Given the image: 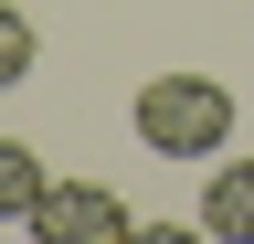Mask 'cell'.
Instances as JSON below:
<instances>
[{"mask_svg": "<svg viewBox=\"0 0 254 244\" xmlns=\"http://www.w3.org/2000/svg\"><path fill=\"white\" fill-rule=\"evenodd\" d=\"M127 117H138V138L159 160H222V138H233V85L222 75H148Z\"/></svg>", "mask_w": 254, "mask_h": 244, "instance_id": "obj_1", "label": "cell"}, {"mask_svg": "<svg viewBox=\"0 0 254 244\" xmlns=\"http://www.w3.org/2000/svg\"><path fill=\"white\" fill-rule=\"evenodd\" d=\"M201 234L254 244V160H222V170H212V191H201Z\"/></svg>", "mask_w": 254, "mask_h": 244, "instance_id": "obj_3", "label": "cell"}, {"mask_svg": "<svg viewBox=\"0 0 254 244\" xmlns=\"http://www.w3.org/2000/svg\"><path fill=\"white\" fill-rule=\"evenodd\" d=\"M21 234H43V244H117V234H138V212L117 191H95V180H43Z\"/></svg>", "mask_w": 254, "mask_h": 244, "instance_id": "obj_2", "label": "cell"}, {"mask_svg": "<svg viewBox=\"0 0 254 244\" xmlns=\"http://www.w3.org/2000/svg\"><path fill=\"white\" fill-rule=\"evenodd\" d=\"M32 53H43V43H32V21L0 0V85H21V75H32Z\"/></svg>", "mask_w": 254, "mask_h": 244, "instance_id": "obj_5", "label": "cell"}, {"mask_svg": "<svg viewBox=\"0 0 254 244\" xmlns=\"http://www.w3.org/2000/svg\"><path fill=\"white\" fill-rule=\"evenodd\" d=\"M43 160H32V149L21 138H0V223H32V202H43Z\"/></svg>", "mask_w": 254, "mask_h": 244, "instance_id": "obj_4", "label": "cell"}]
</instances>
